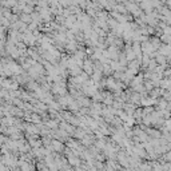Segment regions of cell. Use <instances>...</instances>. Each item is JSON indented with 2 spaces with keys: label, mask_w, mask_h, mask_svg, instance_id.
<instances>
[{
  "label": "cell",
  "mask_w": 171,
  "mask_h": 171,
  "mask_svg": "<svg viewBox=\"0 0 171 171\" xmlns=\"http://www.w3.org/2000/svg\"><path fill=\"white\" fill-rule=\"evenodd\" d=\"M51 146H52V150H54V151L62 152V154L64 151V148H66V146H64V142L60 140V139H56V138H55V139H52Z\"/></svg>",
  "instance_id": "cell-1"
},
{
  "label": "cell",
  "mask_w": 171,
  "mask_h": 171,
  "mask_svg": "<svg viewBox=\"0 0 171 171\" xmlns=\"http://www.w3.org/2000/svg\"><path fill=\"white\" fill-rule=\"evenodd\" d=\"M83 71L91 76L94 74V60L91 58H86L84 59V64H83Z\"/></svg>",
  "instance_id": "cell-2"
},
{
  "label": "cell",
  "mask_w": 171,
  "mask_h": 171,
  "mask_svg": "<svg viewBox=\"0 0 171 171\" xmlns=\"http://www.w3.org/2000/svg\"><path fill=\"white\" fill-rule=\"evenodd\" d=\"M142 50H143V54H152L154 51H158L155 50V47H154V44L151 43V40H146V42L142 43Z\"/></svg>",
  "instance_id": "cell-3"
},
{
  "label": "cell",
  "mask_w": 171,
  "mask_h": 171,
  "mask_svg": "<svg viewBox=\"0 0 171 171\" xmlns=\"http://www.w3.org/2000/svg\"><path fill=\"white\" fill-rule=\"evenodd\" d=\"M150 40H151V43L154 44V47H155V50H159V48L162 47V40L159 36H156V35H152L151 38H150Z\"/></svg>",
  "instance_id": "cell-4"
},
{
  "label": "cell",
  "mask_w": 171,
  "mask_h": 171,
  "mask_svg": "<svg viewBox=\"0 0 171 171\" xmlns=\"http://www.w3.org/2000/svg\"><path fill=\"white\" fill-rule=\"evenodd\" d=\"M20 20L24 22L26 24H31L34 22V19H32V15L31 14H26V12H23V14H20Z\"/></svg>",
  "instance_id": "cell-5"
},
{
  "label": "cell",
  "mask_w": 171,
  "mask_h": 171,
  "mask_svg": "<svg viewBox=\"0 0 171 171\" xmlns=\"http://www.w3.org/2000/svg\"><path fill=\"white\" fill-rule=\"evenodd\" d=\"M156 66H158L156 59L151 58V59H150V62H148V64H147V70H146V71H154L156 68Z\"/></svg>",
  "instance_id": "cell-6"
},
{
  "label": "cell",
  "mask_w": 171,
  "mask_h": 171,
  "mask_svg": "<svg viewBox=\"0 0 171 171\" xmlns=\"http://www.w3.org/2000/svg\"><path fill=\"white\" fill-rule=\"evenodd\" d=\"M161 40H162V43L171 44V35H167V34H162V35H161Z\"/></svg>",
  "instance_id": "cell-7"
},
{
  "label": "cell",
  "mask_w": 171,
  "mask_h": 171,
  "mask_svg": "<svg viewBox=\"0 0 171 171\" xmlns=\"http://www.w3.org/2000/svg\"><path fill=\"white\" fill-rule=\"evenodd\" d=\"M60 6H63L64 8H68L72 6V0H59Z\"/></svg>",
  "instance_id": "cell-8"
},
{
  "label": "cell",
  "mask_w": 171,
  "mask_h": 171,
  "mask_svg": "<svg viewBox=\"0 0 171 171\" xmlns=\"http://www.w3.org/2000/svg\"><path fill=\"white\" fill-rule=\"evenodd\" d=\"M163 75H165V78H170V76H171V67L166 68L165 72H163Z\"/></svg>",
  "instance_id": "cell-9"
}]
</instances>
